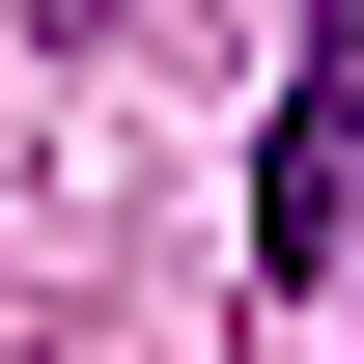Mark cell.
Masks as SVG:
<instances>
[{"label":"cell","instance_id":"cell-1","mask_svg":"<svg viewBox=\"0 0 364 364\" xmlns=\"http://www.w3.org/2000/svg\"><path fill=\"white\" fill-rule=\"evenodd\" d=\"M336 225H364V0H309V85L252 140V280H336Z\"/></svg>","mask_w":364,"mask_h":364}]
</instances>
